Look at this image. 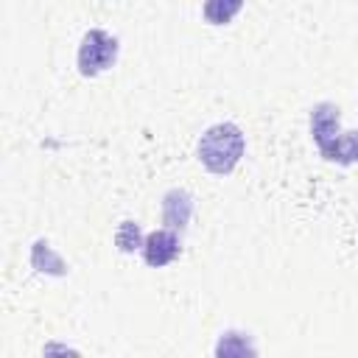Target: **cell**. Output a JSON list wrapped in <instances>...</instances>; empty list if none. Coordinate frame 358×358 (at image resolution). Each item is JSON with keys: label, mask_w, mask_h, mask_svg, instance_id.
Here are the masks:
<instances>
[{"label": "cell", "mask_w": 358, "mask_h": 358, "mask_svg": "<svg viewBox=\"0 0 358 358\" xmlns=\"http://www.w3.org/2000/svg\"><path fill=\"white\" fill-rule=\"evenodd\" d=\"M310 137L327 162H338V165L358 162V129L341 131V115L336 103L322 101L310 109Z\"/></svg>", "instance_id": "6da1fadb"}, {"label": "cell", "mask_w": 358, "mask_h": 358, "mask_svg": "<svg viewBox=\"0 0 358 358\" xmlns=\"http://www.w3.org/2000/svg\"><path fill=\"white\" fill-rule=\"evenodd\" d=\"M243 148H246V140L235 123H215L201 134L196 151H199V162L210 173L224 176L241 162Z\"/></svg>", "instance_id": "7a4b0ae2"}, {"label": "cell", "mask_w": 358, "mask_h": 358, "mask_svg": "<svg viewBox=\"0 0 358 358\" xmlns=\"http://www.w3.org/2000/svg\"><path fill=\"white\" fill-rule=\"evenodd\" d=\"M115 59H117V39L115 36H109L101 28H92L84 34V39L78 45V73L84 78L103 73L106 67H112Z\"/></svg>", "instance_id": "3957f363"}, {"label": "cell", "mask_w": 358, "mask_h": 358, "mask_svg": "<svg viewBox=\"0 0 358 358\" xmlns=\"http://www.w3.org/2000/svg\"><path fill=\"white\" fill-rule=\"evenodd\" d=\"M182 246H179V238L176 232L171 229H154L145 235L143 241V260L151 266V268H162L168 263H173L179 257Z\"/></svg>", "instance_id": "277c9868"}, {"label": "cell", "mask_w": 358, "mask_h": 358, "mask_svg": "<svg viewBox=\"0 0 358 358\" xmlns=\"http://www.w3.org/2000/svg\"><path fill=\"white\" fill-rule=\"evenodd\" d=\"M193 213V199L185 190H168L162 199V221L171 229H185Z\"/></svg>", "instance_id": "5b68a950"}, {"label": "cell", "mask_w": 358, "mask_h": 358, "mask_svg": "<svg viewBox=\"0 0 358 358\" xmlns=\"http://www.w3.org/2000/svg\"><path fill=\"white\" fill-rule=\"evenodd\" d=\"M243 0H204V20L210 25H227L238 17Z\"/></svg>", "instance_id": "8992f818"}, {"label": "cell", "mask_w": 358, "mask_h": 358, "mask_svg": "<svg viewBox=\"0 0 358 358\" xmlns=\"http://www.w3.org/2000/svg\"><path fill=\"white\" fill-rule=\"evenodd\" d=\"M143 232H140V224L137 221H123L120 227H117V232H115V243H117V249L120 252H134V249H143Z\"/></svg>", "instance_id": "52a82bcc"}, {"label": "cell", "mask_w": 358, "mask_h": 358, "mask_svg": "<svg viewBox=\"0 0 358 358\" xmlns=\"http://www.w3.org/2000/svg\"><path fill=\"white\" fill-rule=\"evenodd\" d=\"M31 263L42 271V266H48V271L50 274H64V263L50 252V246H48V241H36L34 243V255H31Z\"/></svg>", "instance_id": "ba28073f"}]
</instances>
